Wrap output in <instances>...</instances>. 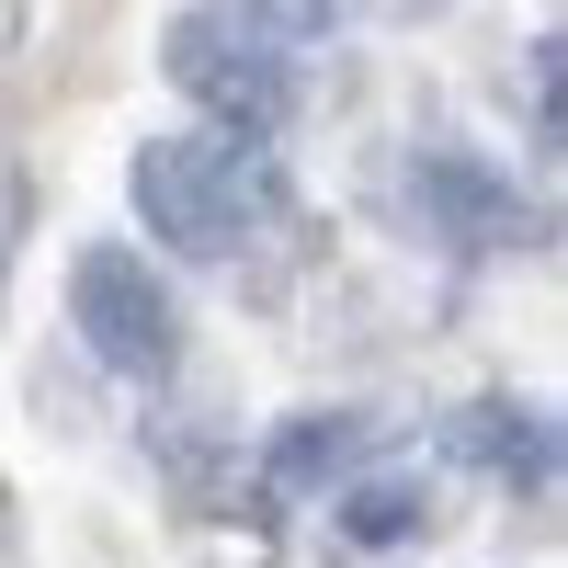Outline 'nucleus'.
I'll return each mask as SVG.
<instances>
[{
  "label": "nucleus",
  "instance_id": "nucleus-5",
  "mask_svg": "<svg viewBox=\"0 0 568 568\" xmlns=\"http://www.w3.org/2000/svg\"><path fill=\"white\" fill-rule=\"evenodd\" d=\"M455 455L478 478H500V489H546L557 478V420L535 398H466L455 409Z\"/></svg>",
  "mask_w": 568,
  "mask_h": 568
},
{
  "label": "nucleus",
  "instance_id": "nucleus-6",
  "mask_svg": "<svg viewBox=\"0 0 568 568\" xmlns=\"http://www.w3.org/2000/svg\"><path fill=\"white\" fill-rule=\"evenodd\" d=\"M364 455V409H296L273 433V455H262V489H318V478H342V466Z\"/></svg>",
  "mask_w": 568,
  "mask_h": 568
},
{
  "label": "nucleus",
  "instance_id": "nucleus-8",
  "mask_svg": "<svg viewBox=\"0 0 568 568\" xmlns=\"http://www.w3.org/2000/svg\"><path fill=\"white\" fill-rule=\"evenodd\" d=\"M535 136L557 149V34H535Z\"/></svg>",
  "mask_w": 568,
  "mask_h": 568
},
{
  "label": "nucleus",
  "instance_id": "nucleus-1",
  "mask_svg": "<svg viewBox=\"0 0 568 568\" xmlns=\"http://www.w3.org/2000/svg\"><path fill=\"white\" fill-rule=\"evenodd\" d=\"M125 194L149 216V240L182 251V262H240L251 240L284 227V171L251 136H216V125H182V136H149L125 160Z\"/></svg>",
  "mask_w": 568,
  "mask_h": 568
},
{
  "label": "nucleus",
  "instance_id": "nucleus-3",
  "mask_svg": "<svg viewBox=\"0 0 568 568\" xmlns=\"http://www.w3.org/2000/svg\"><path fill=\"white\" fill-rule=\"evenodd\" d=\"M69 318H80L91 364H114V375H171L182 364V307L149 273V251H114V240L80 251L69 262Z\"/></svg>",
  "mask_w": 568,
  "mask_h": 568
},
{
  "label": "nucleus",
  "instance_id": "nucleus-7",
  "mask_svg": "<svg viewBox=\"0 0 568 568\" xmlns=\"http://www.w3.org/2000/svg\"><path fill=\"white\" fill-rule=\"evenodd\" d=\"M342 535H353V546H409V535H420V489H409V478L342 489Z\"/></svg>",
  "mask_w": 568,
  "mask_h": 568
},
{
  "label": "nucleus",
  "instance_id": "nucleus-2",
  "mask_svg": "<svg viewBox=\"0 0 568 568\" xmlns=\"http://www.w3.org/2000/svg\"><path fill=\"white\" fill-rule=\"evenodd\" d=\"M307 45H329L318 12H171L160 23V69H171L182 103L216 114V136H251L262 149L273 125H296L307 80H318Z\"/></svg>",
  "mask_w": 568,
  "mask_h": 568
},
{
  "label": "nucleus",
  "instance_id": "nucleus-4",
  "mask_svg": "<svg viewBox=\"0 0 568 568\" xmlns=\"http://www.w3.org/2000/svg\"><path fill=\"white\" fill-rule=\"evenodd\" d=\"M409 194L444 216V240H466V251H524L535 240V205L511 194V182L489 171V160H466V149H420V171H409Z\"/></svg>",
  "mask_w": 568,
  "mask_h": 568
}]
</instances>
